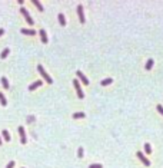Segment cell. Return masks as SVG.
I'll list each match as a JSON object with an SVG mask.
<instances>
[{"instance_id":"cell-1","label":"cell","mask_w":163,"mask_h":168,"mask_svg":"<svg viewBox=\"0 0 163 168\" xmlns=\"http://www.w3.org/2000/svg\"><path fill=\"white\" fill-rule=\"evenodd\" d=\"M37 71H39V73L42 75V78H43V79L46 80V82H47L49 85H50V83H53V79L50 78V76H49V73L43 69V66H42V65H37Z\"/></svg>"},{"instance_id":"cell-2","label":"cell","mask_w":163,"mask_h":168,"mask_svg":"<svg viewBox=\"0 0 163 168\" xmlns=\"http://www.w3.org/2000/svg\"><path fill=\"white\" fill-rule=\"evenodd\" d=\"M73 85H75V88H76L77 96H79L80 99H83V98H84V93H83V91H82V88H80V82H79V79H75V80H73Z\"/></svg>"},{"instance_id":"cell-3","label":"cell","mask_w":163,"mask_h":168,"mask_svg":"<svg viewBox=\"0 0 163 168\" xmlns=\"http://www.w3.org/2000/svg\"><path fill=\"white\" fill-rule=\"evenodd\" d=\"M20 13H22L23 16H24V19H26V22L29 23L30 26H31V25H33V23H35V22H33V19L30 17V14H29V12H27V10L24 9V7H22V9H20Z\"/></svg>"},{"instance_id":"cell-4","label":"cell","mask_w":163,"mask_h":168,"mask_svg":"<svg viewBox=\"0 0 163 168\" xmlns=\"http://www.w3.org/2000/svg\"><path fill=\"white\" fill-rule=\"evenodd\" d=\"M137 158L140 159V161H142V162H143V164H145L146 167H149V165H150V161H149V159H147V158H146L145 155H143V152H140V151L137 152Z\"/></svg>"},{"instance_id":"cell-5","label":"cell","mask_w":163,"mask_h":168,"mask_svg":"<svg viewBox=\"0 0 163 168\" xmlns=\"http://www.w3.org/2000/svg\"><path fill=\"white\" fill-rule=\"evenodd\" d=\"M19 134H20V142L22 144H26L27 142V139H26V134H24V128L23 127H19Z\"/></svg>"},{"instance_id":"cell-6","label":"cell","mask_w":163,"mask_h":168,"mask_svg":"<svg viewBox=\"0 0 163 168\" xmlns=\"http://www.w3.org/2000/svg\"><path fill=\"white\" fill-rule=\"evenodd\" d=\"M77 14H79L80 23H84V22H86V20H84V14H83V7H82V5L77 6Z\"/></svg>"},{"instance_id":"cell-7","label":"cell","mask_w":163,"mask_h":168,"mask_svg":"<svg viewBox=\"0 0 163 168\" xmlns=\"http://www.w3.org/2000/svg\"><path fill=\"white\" fill-rule=\"evenodd\" d=\"M76 75H77L79 80H82V82H83L84 85H89V79H87V78H86V76H84V75H83V73H82L80 71H77V72H76Z\"/></svg>"},{"instance_id":"cell-8","label":"cell","mask_w":163,"mask_h":168,"mask_svg":"<svg viewBox=\"0 0 163 168\" xmlns=\"http://www.w3.org/2000/svg\"><path fill=\"white\" fill-rule=\"evenodd\" d=\"M20 32H22L23 35H27V36H35L36 35V32L33 30V29H22Z\"/></svg>"},{"instance_id":"cell-9","label":"cell","mask_w":163,"mask_h":168,"mask_svg":"<svg viewBox=\"0 0 163 168\" xmlns=\"http://www.w3.org/2000/svg\"><path fill=\"white\" fill-rule=\"evenodd\" d=\"M42 83H43L42 80H36L35 83H31L30 86H29V91H35L36 88H39V86H42Z\"/></svg>"},{"instance_id":"cell-10","label":"cell","mask_w":163,"mask_h":168,"mask_svg":"<svg viewBox=\"0 0 163 168\" xmlns=\"http://www.w3.org/2000/svg\"><path fill=\"white\" fill-rule=\"evenodd\" d=\"M40 37H42V42H43V43H47V35H46V30H44V29H40Z\"/></svg>"},{"instance_id":"cell-11","label":"cell","mask_w":163,"mask_h":168,"mask_svg":"<svg viewBox=\"0 0 163 168\" xmlns=\"http://www.w3.org/2000/svg\"><path fill=\"white\" fill-rule=\"evenodd\" d=\"M2 135H3V138H5V141H10V134L7 129H3L2 131Z\"/></svg>"},{"instance_id":"cell-12","label":"cell","mask_w":163,"mask_h":168,"mask_svg":"<svg viewBox=\"0 0 163 168\" xmlns=\"http://www.w3.org/2000/svg\"><path fill=\"white\" fill-rule=\"evenodd\" d=\"M2 85H3V88L5 89H9V80H7V78L2 76Z\"/></svg>"},{"instance_id":"cell-13","label":"cell","mask_w":163,"mask_h":168,"mask_svg":"<svg viewBox=\"0 0 163 168\" xmlns=\"http://www.w3.org/2000/svg\"><path fill=\"white\" fill-rule=\"evenodd\" d=\"M9 53H10V49H9V48H6L5 50L2 52V55H0V58H2V59H6L7 56H9Z\"/></svg>"},{"instance_id":"cell-14","label":"cell","mask_w":163,"mask_h":168,"mask_svg":"<svg viewBox=\"0 0 163 168\" xmlns=\"http://www.w3.org/2000/svg\"><path fill=\"white\" fill-rule=\"evenodd\" d=\"M59 23H60V26H66V19H64V14H59Z\"/></svg>"},{"instance_id":"cell-15","label":"cell","mask_w":163,"mask_h":168,"mask_svg":"<svg viewBox=\"0 0 163 168\" xmlns=\"http://www.w3.org/2000/svg\"><path fill=\"white\" fill-rule=\"evenodd\" d=\"M31 3H35V6H36V7H37V9L40 10V12H43V10H44V9H43V6H42V3H40L39 0H33Z\"/></svg>"},{"instance_id":"cell-16","label":"cell","mask_w":163,"mask_h":168,"mask_svg":"<svg viewBox=\"0 0 163 168\" xmlns=\"http://www.w3.org/2000/svg\"><path fill=\"white\" fill-rule=\"evenodd\" d=\"M153 59H149V60H147V62H146V71H150V69H152V66H153Z\"/></svg>"},{"instance_id":"cell-17","label":"cell","mask_w":163,"mask_h":168,"mask_svg":"<svg viewBox=\"0 0 163 168\" xmlns=\"http://www.w3.org/2000/svg\"><path fill=\"white\" fill-rule=\"evenodd\" d=\"M112 82H113V80H112V78H107V79H103L100 83H102V86H107V85H110Z\"/></svg>"},{"instance_id":"cell-18","label":"cell","mask_w":163,"mask_h":168,"mask_svg":"<svg viewBox=\"0 0 163 168\" xmlns=\"http://www.w3.org/2000/svg\"><path fill=\"white\" fill-rule=\"evenodd\" d=\"M0 102H2V106L7 105V101H6V98H5V93H2V92H0Z\"/></svg>"},{"instance_id":"cell-19","label":"cell","mask_w":163,"mask_h":168,"mask_svg":"<svg viewBox=\"0 0 163 168\" xmlns=\"http://www.w3.org/2000/svg\"><path fill=\"white\" fill-rule=\"evenodd\" d=\"M73 118H75V119H80V118H84V114H83V112H75V114H73Z\"/></svg>"},{"instance_id":"cell-20","label":"cell","mask_w":163,"mask_h":168,"mask_svg":"<svg viewBox=\"0 0 163 168\" xmlns=\"http://www.w3.org/2000/svg\"><path fill=\"white\" fill-rule=\"evenodd\" d=\"M145 152L146 154H150V152H152V146H150V144H145Z\"/></svg>"},{"instance_id":"cell-21","label":"cell","mask_w":163,"mask_h":168,"mask_svg":"<svg viewBox=\"0 0 163 168\" xmlns=\"http://www.w3.org/2000/svg\"><path fill=\"white\" fill-rule=\"evenodd\" d=\"M89 168H103V165L102 164H90Z\"/></svg>"},{"instance_id":"cell-22","label":"cell","mask_w":163,"mask_h":168,"mask_svg":"<svg viewBox=\"0 0 163 168\" xmlns=\"http://www.w3.org/2000/svg\"><path fill=\"white\" fill-rule=\"evenodd\" d=\"M77 155H79V158H82L84 155V151H83V148H79V151H77Z\"/></svg>"},{"instance_id":"cell-23","label":"cell","mask_w":163,"mask_h":168,"mask_svg":"<svg viewBox=\"0 0 163 168\" xmlns=\"http://www.w3.org/2000/svg\"><path fill=\"white\" fill-rule=\"evenodd\" d=\"M14 165H16V162H14V161H10V162L6 165V168H13Z\"/></svg>"},{"instance_id":"cell-24","label":"cell","mask_w":163,"mask_h":168,"mask_svg":"<svg viewBox=\"0 0 163 168\" xmlns=\"http://www.w3.org/2000/svg\"><path fill=\"white\" fill-rule=\"evenodd\" d=\"M156 108H157V111L160 112V114H162V115H163V106H162V105H157Z\"/></svg>"},{"instance_id":"cell-25","label":"cell","mask_w":163,"mask_h":168,"mask_svg":"<svg viewBox=\"0 0 163 168\" xmlns=\"http://www.w3.org/2000/svg\"><path fill=\"white\" fill-rule=\"evenodd\" d=\"M3 33H5V30H3V29H0V36L3 35Z\"/></svg>"},{"instance_id":"cell-26","label":"cell","mask_w":163,"mask_h":168,"mask_svg":"<svg viewBox=\"0 0 163 168\" xmlns=\"http://www.w3.org/2000/svg\"><path fill=\"white\" fill-rule=\"evenodd\" d=\"M0 145H2V138H0Z\"/></svg>"}]
</instances>
